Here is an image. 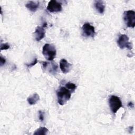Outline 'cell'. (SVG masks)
<instances>
[{
  "label": "cell",
  "mask_w": 135,
  "mask_h": 135,
  "mask_svg": "<svg viewBox=\"0 0 135 135\" xmlns=\"http://www.w3.org/2000/svg\"><path fill=\"white\" fill-rule=\"evenodd\" d=\"M56 95L58 103L60 105H63L71 98V91L66 87L61 86L57 91Z\"/></svg>",
  "instance_id": "6da1fadb"
},
{
  "label": "cell",
  "mask_w": 135,
  "mask_h": 135,
  "mask_svg": "<svg viewBox=\"0 0 135 135\" xmlns=\"http://www.w3.org/2000/svg\"><path fill=\"white\" fill-rule=\"evenodd\" d=\"M42 53L46 59L53 61L56 54L55 47L52 44H45L43 47Z\"/></svg>",
  "instance_id": "7a4b0ae2"
},
{
  "label": "cell",
  "mask_w": 135,
  "mask_h": 135,
  "mask_svg": "<svg viewBox=\"0 0 135 135\" xmlns=\"http://www.w3.org/2000/svg\"><path fill=\"white\" fill-rule=\"evenodd\" d=\"M109 104L113 113H115L122 107L120 98L116 95H111L109 99Z\"/></svg>",
  "instance_id": "3957f363"
},
{
  "label": "cell",
  "mask_w": 135,
  "mask_h": 135,
  "mask_svg": "<svg viewBox=\"0 0 135 135\" xmlns=\"http://www.w3.org/2000/svg\"><path fill=\"white\" fill-rule=\"evenodd\" d=\"M123 20L127 26L134 28L135 26V12L132 10L124 12Z\"/></svg>",
  "instance_id": "277c9868"
},
{
  "label": "cell",
  "mask_w": 135,
  "mask_h": 135,
  "mask_svg": "<svg viewBox=\"0 0 135 135\" xmlns=\"http://www.w3.org/2000/svg\"><path fill=\"white\" fill-rule=\"evenodd\" d=\"M117 44L118 46L122 49L127 48L129 50H132V43L129 42V37L126 34H122L119 37Z\"/></svg>",
  "instance_id": "5b68a950"
},
{
  "label": "cell",
  "mask_w": 135,
  "mask_h": 135,
  "mask_svg": "<svg viewBox=\"0 0 135 135\" xmlns=\"http://www.w3.org/2000/svg\"><path fill=\"white\" fill-rule=\"evenodd\" d=\"M82 34L86 37H93L95 32L94 27L92 26L90 23H86L82 26Z\"/></svg>",
  "instance_id": "8992f818"
},
{
  "label": "cell",
  "mask_w": 135,
  "mask_h": 135,
  "mask_svg": "<svg viewBox=\"0 0 135 135\" xmlns=\"http://www.w3.org/2000/svg\"><path fill=\"white\" fill-rule=\"evenodd\" d=\"M47 9L50 12H59L62 10L61 4L55 0L50 1L48 3Z\"/></svg>",
  "instance_id": "52a82bcc"
},
{
  "label": "cell",
  "mask_w": 135,
  "mask_h": 135,
  "mask_svg": "<svg viewBox=\"0 0 135 135\" xmlns=\"http://www.w3.org/2000/svg\"><path fill=\"white\" fill-rule=\"evenodd\" d=\"M42 65L44 69L47 71L51 74H55L58 68L57 65L54 62H43L42 63Z\"/></svg>",
  "instance_id": "ba28073f"
},
{
  "label": "cell",
  "mask_w": 135,
  "mask_h": 135,
  "mask_svg": "<svg viewBox=\"0 0 135 135\" xmlns=\"http://www.w3.org/2000/svg\"><path fill=\"white\" fill-rule=\"evenodd\" d=\"M60 68L63 73H67L71 70L72 64L69 63L65 59H62L60 62Z\"/></svg>",
  "instance_id": "9c48e42d"
},
{
  "label": "cell",
  "mask_w": 135,
  "mask_h": 135,
  "mask_svg": "<svg viewBox=\"0 0 135 135\" xmlns=\"http://www.w3.org/2000/svg\"><path fill=\"white\" fill-rule=\"evenodd\" d=\"M34 34L36 41H40L45 36V31L43 27L37 26L35 29V31L34 33Z\"/></svg>",
  "instance_id": "30bf717a"
},
{
  "label": "cell",
  "mask_w": 135,
  "mask_h": 135,
  "mask_svg": "<svg viewBox=\"0 0 135 135\" xmlns=\"http://www.w3.org/2000/svg\"><path fill=\"white\" fill-rule=\"evenodd\" d=\"M26 7L32 12H35L36 11L39 6V2L30 1L27 2L25 4Z\"/></svg>",
  "instance_id": "8fae6325"
},
{
  "label": "cell",
  "mask_w": 135,
  "mask_h": 135,
  "mask_svg": "<svg viewBox=\"0 0 135 135\" xmlns=\"http://www.w3.org/2000/svg\"><path fill=\"white\" fill-rule=\"evenodd\" d=\"M94 7L99 13L102 14L105 11V6L101 1H95L94 2Z\"/></svg>",
  "instance_id": "7c38bea8"
},
{
  "label": "cell",
  "mask_w": 135,
  "mask_h": 135,
  "mask_svg": "<svg viewBox=\"0 0 135 135\" xmlns=\"http://www.w3.org/2000/svg\"><path fill=\"white\" fill-rule=\"evenodd\" d=\"M27 100L28 104H30V105H34L37 102V101L40 100L39 95L37 93H35L32 95L28 97Z\"/></svg>",
  "instance_id": "4fadbf2b"
},
{
  "label": "cell",
  "mask_w": 135,
  "mask_h": 135,
  "mask_svg": "<svg viewBox=\"0 0 135 135\" xmlns=\"http://www.w3.org/2000/svg\"><path fill=\"white\" fill-rule=\"evenodd\" d=\"M48 129L45 127H41L37 129L34 134L35 135H45L48 132Z\"/></svg>",
  "instance_id": "5bb4252c"
},
{
  "label": "cell",
  "mask_w": 135,
  "mask_h": 135,
  "mask_svg": "<svg viewBox=\"0 0 135 135\" xmlns=\"http://www.w3.org/2000/svg\"><path fill=\"white\" fill-rule=\"evenodd\" d=\"M65 87L71 91H74L76 89V85L75 84L71 82H68L65 84Z\"/></svg>",
  "instance_id": "9a60e30c"
},
{
  "label": "cell",
  "mask_w": 135,
  "mask_h": 135,
  "mask_svg": "<svg viewBox=\"0 0 135 135\" xmlns=\"http://www.w3.org/2000/svg\"><path fill=\"white\" fill-rule=\"evenodd\" d=\"M9 48V45L7 43H2L1 45V50H7Z\"/></svg>",
  "instance_id": "2e32d148"
},
{
  "label": "cell",
  "mask_w": 135,
  "mask_h": 135,
  "mask_svg": "<svg viewBox=\"0 0 135 135\" xmlns=\"http://www.w3.org/2000/svg\"><path fill=\"white\" fill-rule=\"evenodd\" d=\"M37 63V60L36 58H35V59L33 60V61L32 63H30V64H26V65L28 68H30V67H31V66H34V65H35Z\"/></svg>",
  "instance_id": "e0dca14e"
},
{
  "label": "cell",
  "mask_w": 135,
  "mask_h": 135,
  "mask_svg": "<svg viewBox=\"0 0 135 135\" xmlns=\"http://www.w3.org/2000/svg\"><path fill=\"white\" fill-rule=\"evenodd\" d=\"M39 113V119L41 121H43L44 120V112L41 111H39L38 112Z\"/></svg>",
  "instance_id": "ac0fdd59"
},
{
  "label": "cell",
  "mask_w": 135,
  "mask_h": 135,
  "mask_svg": "<svg viewBox=\"0 0 135 135\" xmlns=\"http://www.w3.org/2000/svg\"><path fill=\"white\" fill-rule=\"evenodd\" d=\"M6 62L5 59L4 57H3L2 56H1L0 57V65L2 66L3 65H4L5 64Z\"/></svg>",
  "instance_id": "d6986e66"
},
{
  "label": "cell",
  "mask_w": 135,
  "mask_h": 135,
  "mask_svg": "<svg viewBox=\"0 0 135 135\" xmlns=\"http://www.w3.org/2000/svg\"><path fill=\"white\" fill-rule=\"evenodd\" d=\"M128 105L129 106V107H133V104L131 102H129V103H128Z\"/></svg>",
  "instance_id": "ffe728a7"
}]
</instances>
